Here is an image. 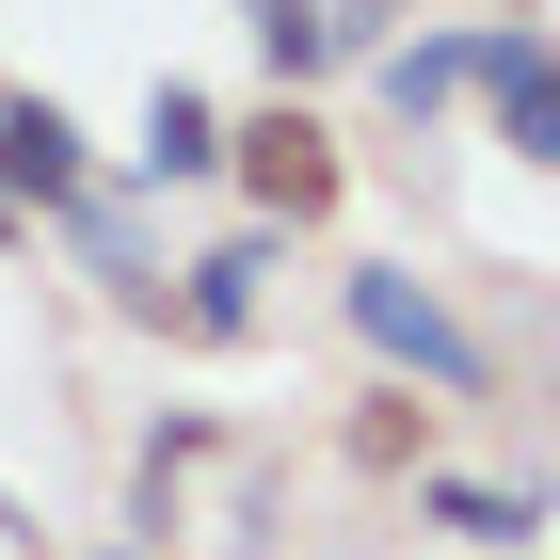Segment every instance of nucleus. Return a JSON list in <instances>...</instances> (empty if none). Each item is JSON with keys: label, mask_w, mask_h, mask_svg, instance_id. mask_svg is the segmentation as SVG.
Returning a JSON list of instances; mask_svg holds the SVG:
<instances>
[{"label": "nucleus", "mask_w": 560, "mask_h": 560, "mask_svg": "<svg viewBox=\"0 0 560 560\" xmlns=\"http://www.w3.org/2000/svg\"><path fill=\"white\" fill-rule=\"evenodd\" d=\"M480 16H528V33H545V16H560V0H480Z\"/></svg>", "instance_id": "14"}, {"label": "nucleus", "mask_w": 560, "mask_h": 560, "mask_svg": "<svg viewBox=\"0 0 560 560\" xmlns=\"http://www.w3.org/2000/svg\"><path fill=\"white\" fill-rule=\"evenodd\" d=\"M337 337L369 352V385H417L432 417H497L513 400V337L448 304V272L417 257H337Z\"/></svg>", "instance_id": "1"}, {"label": "nucleus", "mask_w": 560, "mask_h": 560, "mask_svg": "<svg viewBox=\"0 0 560 560\" xmlns=\"http://www.w3.org/2000/svg\"><path fill=\"white\" fill-rule=\"evenodd\" d=\"M369 113L385 129H448V113H480V16H432V33H400L385 65H369Z\"/></svg>", "instance_id": "9"}, {"label": "nucleus", "mask_w": 560, "mask_h": 560, "mask_svg": "<svg viewBox=\"0 0 560 560\" xmlns=\"http://www.w3.org/2000/svg\"><path fill=\"white\" fill-rule=\"evenodd\" d=\"M0 241H33V224H16V209H0Z\"/></svg>", "instance_id": "15"}, {"label": "nucleus", "mask_w": 560, "mask_h": 560, "mask_svg": "<svg viewBox=\"0 0 560 560\" xmlns=\"http://www.w3.org/2000/svg\"><path fill=\"white\" fill-rule=\"evenodd\" d=\"M113 192H224V96L209 81H144V129H129V161H113Z\"/></svg>", "instance_id": "8"}, {"label": "nucleus", "mask_w": 560, "mask_h": 560, "mask_svg": "<svg viewBox=\"0 0 560 560\" xmlns=\"http://www.w3.org/2000/svg\"><path fill=\"white\" fill-rule=\"evenodd\" d=\"M48 241H65V272H81V289L113 304V320H144V337H161L176 257H161V224H144V192H113V176H96V192H81L65 224H48Z\"/></svg>", "instance_id": "5"}, {"label": "nucleus", "mask_w": 560, "mask_h": 560, "mask_svg": "<svg viewBox=\"0 0 560 560\" xmlns=\"http://www.w3.org/2000/svg\"><path fill=\"white\" fill-rule=\"evenodd\" d=\"M480 113H497V161L560 176V33H528V16H480Z\"/></svg>", "instance_id": "7"}, {"label": "nucleus", "mask_w": 560, "mask_h": 560, "mask_svg": "<svg viewBox=\"0 0 560 560\" xmlns=\"http://www.w3.org/2000/svg\"><path fill=\"white\" fill-rule=\"evenodd\" d=\"M272 272H289V224H224L209 257H176L161 337H176V352H257V337H272Z\"/></svg>", "instance_id": "3"}, {"label": "nucleus", "mask_w": 560, "mask_h": 560, "mask_svg": "<svg viewBox=\"0 0 560 560\" xmlns=\"http://www.w3.org/2000/svg\"><path fill=\"white\" fill-rule=\"evenodd\" d=\"M224 192H241V224H289V241H320V224L352 209V144L320 96H257V113H224Z\"/></svg>", "instance_id": "2"}, {"label": "nucleus", "mask_w": 560, "mask_h": 560, "mask_svg": "<svg viewBox=\"0 0 560 560\" xmlns=\"http://www.w3.org/2000/svg\"><path fill=\"white\" fill-rule=\"evenodd\" d=\"M241 48L272 65V96H320V81H352V65H337V16H320V0H241Z\"/></svg>", "instance_id": "11"}, {"label": "nucleus", "mask_w": 560, "mask_h": 560, "mask_svg": "<svg viewBox=\"0 0 560 560\" xmlns=\"http://www.w3.org/2000/svg\"><path fill=\"white\" fill-rule=\"evenodd\" d=\"M65 560H176V545H129V528H96V545H65Z\"/></svg>", "instance_id": "13"}, {"label": "nucleus", "mask_w": 560, "mask_h": 560, "mask_svg": "<svg viewBox=\"0 0 560 560\" xmlns=\"http://www.w3.org/2000/svg\"><path fill=\"white\" fill-rule=\"evenodd\" d=\"M0 528H16V497H0Z\"/></svg>", "instance_id": "16"}, {"label": "nucleus", "mask_w": 560, "mask_h": 560, "mask_svg": "<svg viewBox=\"0 0 560 560\" xmlns=\"http://www.w3.org/2000/svg\"><path fill=\"white\" fill-rule=\"evenodd\" d=\"M337 465H352V480H432V465H448V417H432L417 385H352Z\"/></svg>", "instance_id": "10"}, {"label": "nucleus", "mask_w": 560, "mask_h": 560, "mask_svg": "<svg viewBox=\"0 0 560 560\" xmlns=\"http://www.w3.org/2000/svg\"><path fill=\"white\" fill-rule=\"evenodd\" d=\"M96 176H113V161H96V129L65 113V96H48V81H0V209H16V224H65Z\"/></svg>", "instance_id": "4"}, {"label": "nucleus", "mask_w": 560, "mask_h": 560, "mask_svg": "<svg viewBox=\"0 0 560 560\" xmlns=\"http://www.w3.org/2000/svg\"><path fill=\"white\" fill-rule=\"evenodd\" d=\"M320 16H337V65H352V81H369V65L417 33V0H320Z\"/></svg>", "instance_id": "12"}, {"label": "nucleus", "mask_w": 560, "mask_h": 560, "mask_svg": "<svg viewBox=\"0 0 560 560\" xmlns=\"http://www.w3.org/2000/svg\"><path fill=\"white\" fill-rule=\"evenodd\" d=\"M400 497H417V528H448V545H480V560H545V528H560V480L545 465H513V480L432 465V480H400Z\"/></svg>", "instance_id": "6"}]
</instances>
